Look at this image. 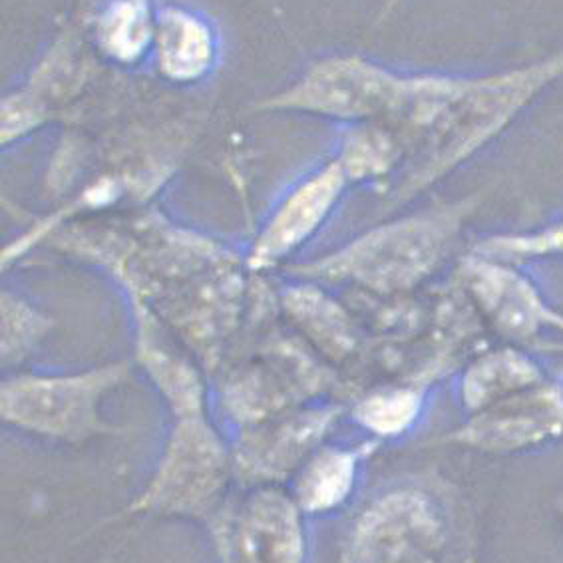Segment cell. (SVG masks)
<instances>
[{"label": "cell", "instance_id": "6da1fadb", "mask_svg": "<svg viewBox=\"0 0 563 563\" xmlns=\"http://www.w3.org/2000/svg\"><path fill=\"white\" fill-rule=\"evenodd\" d=\"M464 216L460 208L400 220L365 233L302 273L351 279L376 291L407 289L439 265Z\"/></svg>", "mask_w": 563, "mask_h": 563}, {"label": "cell", "instance_id": "7a4b0ae2", "mask_svg": "<svg viewBox=\"0 0 563 563\" xmlns=\"http://www.w3.org/2000/svg\"><path fill=\"white\" fill-rule=\"evenodd\" d=\"M130 373L112 363L74 375H21L7 378L0 390L2 420L42 439L78 444L115 432L100 415L106 395Z\"/></svg>", "mask_w": 563, "mask_h": 563}, {"label": "cell", "instance_id": "3957f363", "mask_svg": "<svg viewBox=\"0 0 563 563\" xmlns=\"http://www.w3.org/2000/svg\"><path fill=\"white\" fill-rule=\"evenodd\" d=\"M228 470V452L206 412L176 417L152 481L125 511L194 518L213 514Z\"/></svg>", "mask_w": 563, "mask_h": 563}, {"label": "cell", "instance_id": "277c9868", "mask_svg": "<svg viewBox=\"0 0 563 563\" xmlns=\"http://www.w3.org/2000/svg\"><path fill=\"white\" fill-rule=\"evenodd\" d=\"M412 82L358 58H333L313 66L299 82L265 106L333 118H365L402 110Z\"/></svg>", "mask_w": 563, "mask_h": 563}, {"label": "cell", "instance_id": "5b68a950", "mask_svg": "<svg viewBox=\"0 0 563 563\" xmlns=\"http://www.w3.org/2000/svg\"><path fill=\"white\" fill-rule=\"evenodd\" d=\"M440 520L422 492L397 490L366 508L351 538L353 563H400L434 548Z\"/></svg>", "mask_w": 563, "mask_h": 563}, {"label": "cell", "instance_id": "8992f818", "mask_svg": "<svg viewBox=\"0 0 563 563\" xmlns=\"http://www.w3.org/2000/svg\"><path fill=\"white\" fill-rule=\"evenodd\" d=\"M346 178L343 164L333 162L297 184L273 209L272 218L253 243L251 267L263 269L275 265L311 240L343 194Z\"/></svg>", "mask_w": 563, "mask_h": 563}, {"label": "cell", "instance_id": "52a82bcc", "mask_svg": "<svg viewBox=\"0 0 563 563\" xmlns=\"http://www.w3.org/2000/svg\"><path fill=\"white\" fill-rule=\"evenodd\" d=\"M562 430L563 388L545 386L536 393L504 398L446 440L490 452H510L538 444Z\"/></svg>", "mask_w": 563, "mask_h": 563}, {"label": "cell", "instance_id": "ba28073f", "mask_svg": "<svg viewBox=\"0 0 563 563\" xmlns=\"http://www.w3.org/2000/svg\"><path fill=\"white\" fill-rule=\"evenodd\" d=\"M468 273L472 291L504 333L526 339L542 327L563 331L562 314L550 311L532 285L520 275L484 260H472Z\"/></svg>", "mask_w": 563, "mask_h": 563}, {"label": "cell", "instance_id": "9c48e42d", "mask_svg": "<svg viewBox=\"0 0 563 563\" xmlns=\"http://www.w3.org/2000/svg\"><path fill=\"white\" fill-rule=\"evenodd\" d=\"M157 66L174 82H196L216 60V36L206 22L184 9H164L156 29Z\"/></svg>", "mask_w": 563, "mask_h": 563}, {"label": "cell", "instance_id": "30bf717a", "mask_svg": "<svg viewBox=\"0 0 563 563\" xmlns=\"http://www.w3.org/2000/svg\"><path fill=\"white\" fill-rule=\"evenodd\" d=\"M366 449H323L302 466L292 500L301 511L319 514L341 506L355 486L358 462Z\"/></svg>", "mask_w": 563, "mask_h": 563}, {"label": "cell", "instance_id": "8fae6325", "mask_svg": "<svg viewBox=\"0 0 563 563\" xmlns=\"http://www.w3.org/2000/svg\"><path fill=\"white\" fill-rule=\"evenodd\" d=\"M333 410L311 412L283 424L272 432H263L247 444L243 452V466L255 476H277L292 468V464L307 454L333 422Z\"/></svg>", "mask_w": 563, "mask_h": 563}, {"label": "cell", "instance_id": "7c38bea8", "mask_svg": "<svg viewBox=\"0 0 563 563\" xmlns=\"http://www.w3.org/2000/svg\"><path fill=\"white\" fill-rule=\"evenodd\" d=\"M540 380L536 366L511 353L488 356L470 368L464 378V402L472 410L490 407L508 395L523 390Z\"/></svg>", "mask_w": 563, "mask_h": 563}, {"label": "cell", "instance_id": "4fadbf2b", "mask_svg": "<svg viewBox=\"0 0 563 563\" xmlns=\"http://www.w3.org/2000/svg\"><path fill=\"white\" fill-rule=\"evenodd\" d=\"M156 36L146 0H115L100 24L106 53L120 63H134Z\"/></svg>", "mask_w": 563, "mask_h": 563}, {"label": "cell", "instance_id": "5bb4252c", "mask_svg": "<svg viewBox=\"0 0 563 563\" xmlns=\"http://www.w3.org/2000/svg\"><path fill=\"white\" fill-rule=\"evenodd\" d=\"M422 407V395L415 388H393L361 400L355 418L376 437H398L412 427Z\"/></svg>", "mask_w": 563, "mask_h": 563}, {"label": "cell", "instance_id": "9a60e30c", "mask_svg": "<svg viewBox=\"0 0 563 563\" xmlns=\"http://www.w3.org/2000/svg\"><path fill=\"white\" fill-rule=\"evenodd\" d=\"M51 323L21 297L2 295V358L7 365L22 361L38 343Z\"/></svg>", "mask_w": 563, "mask_h": 563}, {"label": "cell", "instance_id": "2e32d148", "mask_svg": "<svg viewBox=\"0 0 563 563\" xmlns=\"http://www.w3.org/2000/svg\"><path fill=\"white\" fill-rule=\"evenodd\" d=\"M476 251L481 257H488V260H526V257L563 255V223L538 233L490 238L482 241Z\"/></svg>", "mask_w": 563, "mask_h": 563}, {"label": "cell", "instance_id": "e0dca14e", "mask_svg": "<svg viewBox=\"0 0 563 563\" xmlns=\"http://www.w3.org/2000/svg\"><path fill=\"white\" fill-rule=\"evenodd\" d=\"M341 164L346 176L378 174L390 164V146L386 144L385 137L361 134L351 140Z\"/></svg>", "mask_w": 563, "mask_h": 563}, {"label": "cell", "instance_id": "ac0fdd59", "mask_svg": "<svg viewBox=\"0 0 563 563\" xmlns=\"http://www.w3.org/2000/svg\"><path fill=\"white\" fill-rule=\"evenodd\" d=\"M41 120V110L24 98H9L2 108V137L11 142L12 137L29 132Z\"/></svg>", "mask_w": 563, "mask_h": 563}, {"label": "cell", "instance_id": "d6986e66", "mask_svg": "<svg viewBox=\"0 0 563 563\" xmlns=\"http://www.w3.org/2000/svg\"><path fill=\"white\" fill-rule=\"evenodd\" d=\"M555 506H558V510H560V514H562L563 518V494L558 498V501H555Z\"/></svg>", "mask_w": 563, "mask_h": 563}]
</instances>
